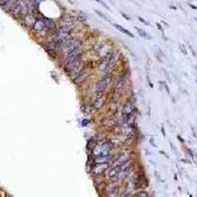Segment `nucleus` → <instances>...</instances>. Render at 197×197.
<instances>
[{
  "instance_id": "obj_1",
  "label": "nucleus",
  "mask_w": 197,
  "mask_h": 197,
  "mask_svg": "<svg viewBox=\"0 0 197 197\" xmlns=\"http://www.w3.org/2000/svg\"><path fill=\"white\" fill-rule=\"evenodd\" d=\"M69 36H70V33H67L66 31H64L63 29H60L57 31L56 33V36H55V40H54V43L56 45H62L65 41H66L69 39Z\"/></svg>"
},
{
  "instance_id": "obj_2",
  "label": "nucleus",
  "mask_w": 197,
  "mask_h": 197,
  "mask_svg": "<svg viewBox=\"0 0 197 197\" xmlns=\"http://www.w3.org/2000/svg\"><path fill=\"white\" fill-rule=\"evenodd\" d=\"M81 44H82L81 41H79V40L72 41L71 43L68 44L67 48H66V50H67L66 52H67V54L71 53V52H73V51H75V50H77V49L80 48Z\"/></svg>"
},
{
  "instance_id": "obj_3",
  "label": "nucleus",
  "mask_w": 197,
  "mask_h": 197,
  "mask_svg": "<svg viewBox=\"0 0 197 197\" xmlns=\"http://www.w3.org/2000/svg\"><path fill=\"white\" fill-rule=\"evenodd\" d=\"M63 25L65 26H69V27H71V28H75V26H76V19H75L74 17L72 16H70V15H66L64 18H63Z\"/></svg>"
},
{
  "instance_id": "obj_4",
  "label": "nucleus",
  "mask_w": 197,
  "mask_h": 197,
  "mask_svg": "<svg viewBox=\"0 0 197 197\" xmlns=\"http://www.w3.org/2000/svg\"><path fill=\"white\" fill-rule=\"evenodd\" d=\"M18 2H19V0H9V1L5 4V5L2 6L3 10L6 11V12H11L13 9L15 8V6L18 4Z\"/></svg>"
},
{
  "instance_id": "obj_5",
  "label": "nucleus",
  "mask_w": 197,
  "mask_h": 197,
  "mask_svg": "<svg viewBox=\"0 0 197 197\" xmlns=\"http://www.w3.org/2000/svg\"><path fill=\"white\" fill-rule=\"evenodd\" d=\"M106 85H107V82H106V79H102V80H101L96 86V93L97 94H102L106 90Z\"/></svg>"
},
{
  "instance_id": "obj_6",
  "label": "nucleus",
  "mask_w": 197,
  "mask_h": 197,
  "mask_svg": "<svg viewBox=\"0 0 197 197\" xmlns=\"http://www.w3.org/2000/svg\"><path fill=\"white\" fill-rule=\"evenodd\" d=\"M34 29L37 32H43L44 30H48L45 27V24H44V19H39V20H37L35 25H34Z\"/></svg>"
},
{
  "instance_id": "obj_7",
  "label": "nucleus",
  "mask_w": 197,
  "mask_h": 197,
  "mask_svg": "<svg viewBox=\"0 0 197 197\" xmlns=\"http://www.w3.org/2000/svg\"><path fill=\"white\" fill-rule=\"evenodd\" d=\"M105 102H106V98L102 96V94H98V97L97 98V100L95 101V102H94V107L97 109V110L101 109V107L104 106Z\"/></svg>"
},
{
  "instance_id": "obj_8",
  "label": "nucleus",
  "mask_w": 197,
  "mask_h": 197,
  "mask_svg": "<svg viewBox=\"0 0 197 197\" xmlns=\"http://www.w3.org/2000/svg\"><path fill=\"white\" fill-rule=\"evenodd\" d=\"M36 18L33 14H27L25 15V25L28 27H34L36 23Z\"/></svg>"
},
{
  "instance_id": "obj_9",
  "label": "nucleus",
  "mask_w": 197,
  "mask_h": 197,
  "mask_svg": "<svg viewBox=\"0 0 197 197\" xmlns=\"http://www.w3.org/2000/svg\"><path fill=\"white\" fill-rule=\"evenodd\" d=\"M88 76H89L88 73H82V74L77 75V77L74 79L75 84H81V83H83V82H85L86 79L88 78Z\"/></svg>"
},
{
  "instance_id": "obj_10",
  "label": "nucleus",
  "mask_w": 197,
  "mask_h": 197,
  "mask_svg": "<svg viewBox=\"0 0 197 197\" xmlns=\"http://www.w3.org/2000/svg\"><path fill=\"white\" fill-rule=\"evenodd\" d=\"M43 19L44 21V24H45V27H46V29H48V31L55 29V23L52 20H50V19H48V18H44V17Z\"/></svg>"
},
{
  "instance_id": "obj_11",
  "label": "nucleus",
  "mask_w": 197,
  "mask_h": 197,
  "mask_svg": "<svg viewBox=\"0 0 197 197\" xmlns=\"http://www.w3.org/2000/svg\"><path fill=\"white\" fill-rule=\"evenodd\" d=\"M120 171H121V166H117V167H115L114 168H111L110 173H109L110 177V179H114V177H115L120 172Z\"/></svg>"
},
{
  "instance_id": "obj_12",
  "label": "nucleus",
  "mask_w": 197,
  "mask_h": 197,
  "mask_svg": "<svg viewBox=\"0 0 197 197\" xmlns=\"http://www.w3.org/2000/svg\"><path fill=\"white\" fill-rule=\"evenodd\" d=\"M136 29V31L138 32V34H139V36L141 37H143V39H146V40H151L152 37L149 36V34L147 32H145L144 30H142V29H140V28H135Z\"/></svg>"
},
{
  "instance_id": "obj_13",
  "label": "nucleus",
  "mask_w": 197,
  "mask_h": 197,
  "mask_svg": "<svg viewBox=\"0 0 197 197\" xmlns=\"http://www.w3.org/2000/svg\"><path fill=\"white\" fill-rule=\"evenodd\" d=\"M117 30L118 31H120L121 33H123V34H125V35H127L128 37H134V36H133V34L131 32H129L128 30H126V29H124L123 27H121V26H119V25H116V24H114V25Z\"/></svg>"
},
{
  "instance_id": "obj_14",
  "label": "nucleus",
  "mask_w": 197,
  "mask_h": 197,
  "mask_svg": "<svg viewBox=\"0 0 197 197\" xmlns=\"http://www.w3.org/2000/svg\"><path fill=\"white\" fill-rule=\"evenodd\" d=\"M138 20L141 22V23H143V24H145V25H149V23L146 21V20H144V19L142 18V17H138Z\"/></svg>"
},
{
  "instance_id": "obj_15",
  "label": "nucleus",
  "mask_w": 197,
  "mask_h": 197,
  "mask_svg": "<svg viewBox=\"0 0 197 197\" xmlns=\"http://www.w3.org/2000/svg\"><path fill=\"white\" fill-rule=\"evenodd\" d=\"M96 12H97V14H98V15H100L101 17H102V18H104V19H106V21H109V19H107V17H106V16H105V15H104V14H102V13H101L100 11H96Z\"/></svg>"
},
{
  "instance_id": "obj_16",
  "label": "nucleus",
  "mask_w": 197,
  "mask_h": 197,
  "mask_svg": "<svg viewBox=\"0 0 197 197\" xmlns=\"http://www.w3.org/2000/svg\"><path fill=\"white\" fill-rule=\"evenodd\" d=\"M8 1H9V0H0V6H1V7L4 6Z\"/></svg>"
},
{
  "instance_id": "obj_17",
  "label": "nucleus",
  "mask_w": 197,
  "mask_h": 197,
  "mask_svg": "<svg viewBox=\"0 0 197 197\" xmlns=\"http://www.w3.org/2000/svg\"><path fill=\"white\" fill-rule=\"evenodd\" d=\"M136 196H148V194L146 193V192H140V193L136 194Z\"/></svg>"
},
{
  "instance_id": "obj_18",
  "label": "nucleus",
  "mask_w": 197,
  "mask_h": 197,
  "mask_svg": "<svg viewBox=\"0 0 197 197\" xmlns=\"http://www.w3.org/2000/svg\"><path fill=\"white\" fill-rule=\"evenodd\" d=\"M120 14H121V15H122V16H123V17H124V18L126 19V20H128V21L130 20V17H128V16H127V15H126V14H124L123 12H120Z\"/></svg>"
},
{
  "instance_id": "obj_19",
  "label": "nucleus",
  "mask_w": 197,
  "mask_h": 197,
  "mask_svg": "<svg viewBox=\"0 0 197 197\" xmlns=\"http://www.w3.org/2000/svg\"><path fill=\"white\" fill-rule=\"evenodd\" d=\"M157 26L159 27V30H161V31H162V27L160 26V24H157Z\"/></svg>"
},
{
  "instance_id": "obj_20",
  "label": "nucleus",
  "mask_w": 197,
  "mask_h": 197,
  "mask_svg": "<svg viewBox=\"0 0 197 197\" xmlns=\"http://www.w3.org/2000/svg\"><path fill=\"white\" fill-rule=\"evenodd\" d=\"M96 1H98V2H100V3H101V1H102V0H96Z\"/></svg>"
}]
</instances>
